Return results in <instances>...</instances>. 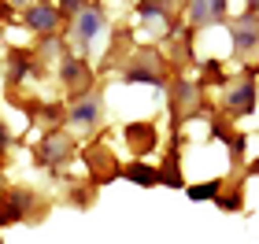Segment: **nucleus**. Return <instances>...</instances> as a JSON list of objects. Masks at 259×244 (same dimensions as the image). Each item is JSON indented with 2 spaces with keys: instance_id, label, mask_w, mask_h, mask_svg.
Wrapping results in <instances>:
<instances>
[{
  "instance_id": "423d86ee",
  "label": "nucleus",
  "mask_w": 259,
  "mask_h": 244,
  "mask_svg": "<svg viewBox=\"0 0 259 244\" xmlns=\"http://www.w3.org/2000/svg\"><path fill=\"white\" fill-rule=\"evenodd\" d=\"M100 26H104V11H100L97 4H85V8L74 15V41L89 44V41L100 33Z\"/></svg>"
},
{
  "instance_id": "2eb2a0df",
  "label": "nucleus",
  "mask_w": 259,
  "mask_h": 244,
  "mask_svg": "<svg viewBox=\"0 0 259 244\" xmlns=\"http://www.w3.org/2000/svg\"><path fill=\"white\" fill-rule=\"evenodd\" d=\"M156 174H159V181H163V185H170V189H185V181H182V167H178V152H170L167 163H163Z\"/></svg>"
},
{
  "instance_id": "f257e3e1",
  "label": "nucleus",
  "mask_w": 259,
  "mask_h": 244,
  "mask_svg": "<svg viewBox=\"0 0 259 244\" xmlns=\"http://www.w3.org/2000/svg\"><path fill=\"white\" fill-rule=\"evenodd\" d=\"M60 81L70 89V96L81 100L85 96V89L93 85V71H89V63L81 60V56H67L63 67H60Z\"/></svg>"
},
{
  "instance_id": "6ab92c4d",
  "label": "nucleus",
  "mask_w": 259,
  "mask_h": 244,
  "mask_svg": "<svg viewBox=\"0 0 259 244\" xmlns=\"http://www.w3.org/2000/svg\"><path fill=\"white\" fill-rule=\"evenodd\" d=\"M8 144H11V130L0 122V152H8Z\"/></svg>"
},
{
  "instance_id": "f8f14e48",
  "label": "nucleus",
  "mask_w": 259,
  "mask_h": 244,
  "mask_svg": "<svg viewBox=\"0 0 259 244\" xmlns=\"http://www.w3.org/2000/svg\"><path fill=\"white\" fill-rule=\"evenodd\" d=\"M174 100H170V111L178 108V115H189L193 108H196V96H200V89L193 85V81H185V78H178L174 81Z\"/></svg>"
},
{
  "instance_id": "f03ea898",
  "label": "nucleus",
  "mask_w": 259,
  "mask_h": 244,
  "mask_svg": "<svg viewBox=\"0 0 259 244\" xmlns=\"http://www.w3.org/2000/svg\"><path fill=\"white\" fill-rule=\"evenodd\" d=\"M70 152H74V141H70V137H67L63 130H52V133L41 141L37 159L45 163V167H63V163L70 159Z\"/></svg>"
},
{
  "instance_id": "20e7f679",
  "label": "nucleus",
  "mask_w": 259,
  "mask_h": 244,
  "mask_svg": "<svg viewBox=\"0 0 259 244\" xmlns=\"http://www.w3.org/2000/svg\"><path fill=\"white\" fill-rule=\"evenodd\" d=\"M22 22H26L30 30L45 33V37H52L56 26H60L63 19H60V11H56V4H33V8L22 11Z\"/></svg>"
},
{
  "instance_id": "0eeeda50",
  "label": "nucleus",
  "mask_w": 259,
  "mask_h": 244,
  "mask_svg": "<svg viewBox=\"0 0 259 244\" xmlns=\"http://www.w3.org/2000/svg\"><path fill=\"white\" fill-rule=\"evenodd\" d=\"M252 108H255V81L244 78L237 89L226 92V111H233V115H248Z\"/></svg>"
},
{
  "instance_id": "39448f33",
  "label": "nucleus",
  "mask_w": 259,
  "mask_h": 244,
  "mask_svg": "<svg viewBox=\"0 0 259 244\" xmlns=\"http://www.w3.org/2000/svg\"><path fill=\"white\" fill-rule=\"evenodd\" d=\"M30 204H33V196H30V192H22V189L4 192V196H0V226H15L19 218H26Z\"/></svg>"
},
{
  "instance_id": "ddd939ff",
  "label": "nucleus",
  "mask_w": 259,
  "mask_h": 244,
  "mask_svg": "<svg viewBox=\"0 0 259 244\" xmlns=\"http://www.w3.org/2000/svg\"><path fill=\"white\" fill-rule=\"evenodd\" d=\"M33 67H37V63H33V56L15 48V52H11V60H8V81H11V85H19V81L26 78V71H33ZM33 74H37V71H33Z\"/></svg>"
},
{
  "instance_id": "a211bd4d",
  "label": "nucleus",
  "mask_w": 259,
  "mask_h": 244,
  "mask_svg": "<svg viewBox=\"0 0 259 244\" xmlns=\"http://www.w3.org/2000/svg\"><path fill=\"white\" fill-rule=\"evenodd\" d=\"M167 4H137V15L141 19H167Z\"/></svg>"
},
{
  "instance_id": "7ed1b4c3",
  "label": "nucleus",
  "mask_w": 259,
  "mask_h": 244,
  "mask_svg": "<svg viewBox=\"0 0 259 244\" xmlns=\"http://www.w3.org/2000/svg\"><path fill=\"white\" fill-rule=\"evenodd\" d=\"M122 137H126L130 152H134V156L141 159V156H148L152 148H156V141H159V130H156L152 122H130L126 130H122Z\"/></svg>"
},
{
  "instance_id": "4468645a",
  "label": "nucleus",
  "mask_w": 259,
  "mask_h": 244,
  "mask_svg": "<svg viewBox=\"0 0 259 244\" xmlns=\"http://www.w3.org/2000/svg\"><path fill=\"white\" fill-rule=\"evenodd\" d=\"M122 174H126V178L134 181V185H145V189H148V185H159V174H156V167H148V163H141V159H134V163H130V167H126Z\"/></svg>"
},
{
  "instance_id": "1a4fd4ad",
  "label": "nucleus",
  "mask_w": 259,
  "mask_h": 244,
  "mask_svg": "<svg viewBox=\"0 0 259 244\" xmlns=\"http://www.w3.org/2000/svg\"><path fill=\"white\" fill-rule=\"evenodd\" d=\"M85 167L93 174V181H111L115 174H119V163H115L108 152H100V148H93V152L85 156Z\"/></svg>"
},
{
  "instance_id": "dca6fc26",
  "label": "nucleus",
  "mask_w": 259,
  "mask_h": 244,
  "mask_svg": "<svg viewBox=\"0 0 259 244\" xmlns=\"http://www.w3.org/2000/svg\"><path fill=\"white\" fill-rule=\"evenodd\" d=\"M222 192V181L211 178V181H196V185H185V196L189 200H215V196Z\"/></svg>"
},
{
  "instance_id": "6e6552de",
  "label": "nucleus",
  "mask_w": 259,
  "mask_h": 244,
  "mask_svg": "<svg viewBox=\"0 0 259 244\" xmlns=\"http://www.w3.org/2000/svg\"><path fill=\"white\" fill-rule=\"evenodd\" d=\"M233 48L237 52H252L255 48V8H248L237 22H233Z\"/></svg>"
},
{
  "instance_id": "9b49d317",
  "label": "nucleus",
  "mask_w": 259,
  "mask_h": 244,
  "mask_svg": "<svg viewBox=\"0 0 259 244\" xmlns=\"http://www.w3.org/2000/svg\"><path fill=\"white\" fill-rule=\"evenodd\" d=\"M100 119V100L97 96H81L70 108V126H97Z\"/></svg>"
},
{
  "instance_id": "412c9836",
  "label": "nucleus",
  "mask_w": 259,
  "mask_h": 244,
  "mask_svg": "<svg viewBox=\"0 0 259 244\" xmlns=\"http://www.w3.org/2000/svg\"><path fill=\"white\" fill-rule=\"evenodd\" d=\"M0 244H4V240H0Z\"/></svg>"
},
{
  "instance_id": "aec40b11",
  "label": "nucleus",
  "mask_w": 259,
  "mask_h": 244,
  "mask_svg": "<svg viewBox=\"0 0 259 244\" xmlns=\"http://www.w3.org/2000/svg\"><path fill=\"white\" fill-rule=\"evenodd\" d=\"M0 196H4V174H0Z\"/></svg>"
},
{
  "instance_id": "9d476101",
  "label": "nucleus",
  "mask_w": 259,
  "mask_h": 244,
  "mask_svg": "<svg viewBox=\"0 0 259 244\" xmlns=\"http://www.w3.org/2000/svg\"><path fill=\"white\" fill-rule=\"evenodd\" d=\"M185 15H189L193 26H211V22L226 19V4H219V0H215V4H200V0H196V4L185 8Z\"/></svg>"
},
{
  "instance_id": "f3484780",
  "label": "nucleus",
  "mask_w": 259,
  "mask_h": 244,
  "mask_svg": "<svg viewBox=\"0 0 259 244\" xmlns=\"http://www.w3.org/2000/svg\"><path fill=\"white\" fill-rule=\"evenodd\" d=\"M122 78H126V81H148V85H163V81H167L159 71H145V67H130Z\"/></svg>"
}]
</instances>
